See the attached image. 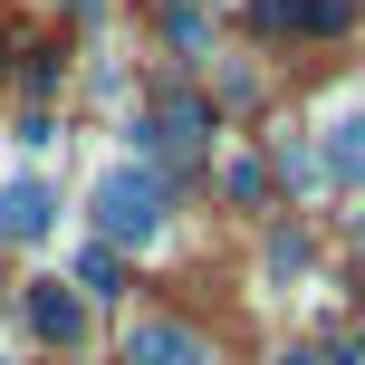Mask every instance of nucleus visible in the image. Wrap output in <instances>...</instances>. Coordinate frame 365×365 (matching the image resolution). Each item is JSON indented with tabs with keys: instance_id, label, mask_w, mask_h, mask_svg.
Listing matches in <instances>:
<instances>
[{
	"instance_id": "nucleus-1",
	"label": "nucleus",
	"mask_w": 365,
	"mask_h": 365,
	"mask_svg": "<svg viewBox=\"0 0 365 365\" xmlns=\"http://www.w3.org/2000/svg\"><path fill=\"white\" fill-rule=\"evenodd\" d=\"M96 221H106V240H135V250H145V240L164 231V182L135 173V164H115L106 182H96Z\"/></svg>"
},
{
	"instance_id": "nucleus-2",
	"label": "nucleus",
	"mask_w": 365,
	"mask_h": 365,
	"mask_svg": "<svg viewBox=\"0 0 365 365\" xmlns=\"http://www.w3.org/2000/svg\"><path fill=\"white\" fill-rule=\"evenodd\" d=\"M125 365H202V336L182 327V317H135Z\"/></svg>"
},
{
	"instance_id": "nucleus-3",
	"label": "nucleus",
	"mask_w": 365,
	"mask_h": 365,
	"mask_svg": "<svg viewBox=\"0 0 365 365\" xmlns=\"http://www.w3.org/2000/svg\"><path fill=\"white\" fill-rule=\"evenodd\" d=\"M29 327L48 336V346H87V298L58 289V279H38V289H29Z\"/></svg>"
},
{
	"instance_id": "nucleus-4",
	"label": "nucleus",
	"mask_w": 365,
	"mask_h": 365,
	"mask_svg": "<svg viewBox=\"0 0 365 365\" xmlns=\"http://www.w3.org/2000/svg\"><path fill=\"white\" fill-rule=\"evenodd\" d=\"M259 29H298V38H327V29H346V10L336 0H259Z\"/></svg>"
},
{
	"instance_id": "nucleus-5",
	"label": "nucleus",
	"mask_w": 365,
	"mask_h": 365,
	"mask_svg": "<svg viewBox=\"0 0 365 365\" xmlns=\"http://www.w3.org/2000/svg\"><path fill=\"white\" fill-rule=\"evenodd\" d=\"M48 231V192H38V182H10V192H0V240H38Z\"/></svg>"
},
{
	"instance_id": "nucleus-6",
	"label": "nucleus",
	"mask_w": 365,
	"mask_h": 365,
	"mask_svg": "<svg viewBox=\"0 0 365 365\" xmlns=\"http://www.w3.org/2000/svg\"><path fill=\"white\" fill-rule=\"evenodd\" d=\"M327 164L346 173V182L365 173V106H346V115H336V154H327Z\"/></svg>"
},
{
	"instance_id": "nucleus-7",
	"label": "nucleus",
	"mask_w": 365,
	"mask_h": 365,
	"mask_svg": "<svg viewBox=\"0 0 365 365\" xmlns=\"http://www.w3.org/2000/svg\"><path fill=\"white\" fill-rule=\"evenodd\" d=\"M317 365H365V346H356V336H336V346L317 356Z\"/></svg>"
},
{
	"instance_id": "nucleus-8",
	"label": "nucleus",
	"mask_w": 365,
	"mask_h": 365,
	"mask_svg": "<svg viewBox=\"0 0 365 365\" xmlns=\"http://www.w3.org/2000/svg\"><path fill=\"white\" fill-rule=\"evenodd\" d=\"M289 365H317V356H289Z\"/></svg>"
}]
</instances>
